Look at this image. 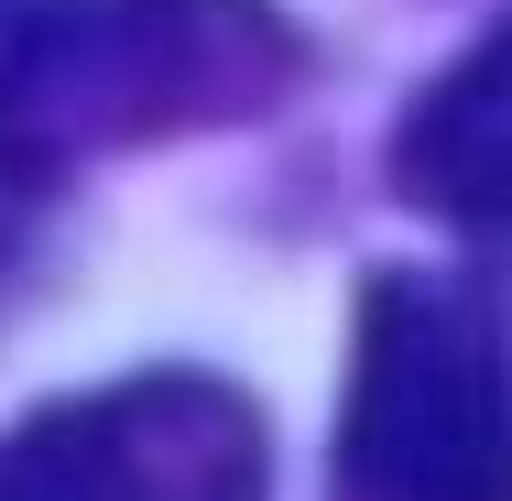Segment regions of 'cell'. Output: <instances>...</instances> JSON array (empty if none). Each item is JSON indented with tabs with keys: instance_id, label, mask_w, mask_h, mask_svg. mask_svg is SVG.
<instances>
[{
	"instance_id": "1",
	"label": "cell",
	"mask_w": 512,
	"mask_h": 501,
	"mask_svg": "<svg viewBox=\"0 0 512 501\" xmlns=\"http://www.w3.org/2000/svg\"><path fill=\"white\" fill-rule=\"evenodd\" d=\"M306 88V33L273 0H44L0 88V164L66 175L99 153L262 120Z\"/></svg>"
},
{
	"instance_id": "2",
	"label": "cell",
	"mask_w": 512,
	"mask_h": 501,
	"mask_svg": "<svg viewBox=\"0 0 512 501\" xmlns=\"http://www.w3.org/2000/svg\"><path fill=\"white\" fill-rule=\"evenodd\" d=\"M327 501H512V338L480 284L458 273L360 284Z\"/></svg>"
},
{
	"instance_id": "3",
	"label": "cell",
	"mask_w": 512,
	"mask_h": 501,
	"mask_svg": "<svg viewBox=\"0 0 512 501\" xmlns=\"http://www.w3.org/2000/svg\"><path fill=\"white\" fill-rule=\"evenodd\" d=\"M393 197L436 229L512 240V11L458 44L393 120Z\"/></svg>"
},
{
	"instance_id": "4",
	"label": "cell",
	"mask_w": 512,
	"mask_h": 501,
	"mask_svg": "<svg viewBox=\"0 0 512 501\" xmlns=\"http://www.w3.org/2000/svg\"><path fill=\"white\" fill-rule=\"evenodd\" d=\"M0 501H109L88 436L66 425V403H44V414H22L0 436Z\"/></svg>"
},
{
	"instance_id": "5",
	"label": "cell",
	"mask_w": 512,
	"mask_h": 501,
	"mask_svg": "<svg viewBox=\"0 0 512 501\" xmlns=\"http://www.w3.org/2000/svg\"><path fill=\"white\" fill-rule=\"evenodd\" d=\"M33 11H44V0H0V88H11V66H22V33H33Z\"/></svg>"
}]
</instances>
